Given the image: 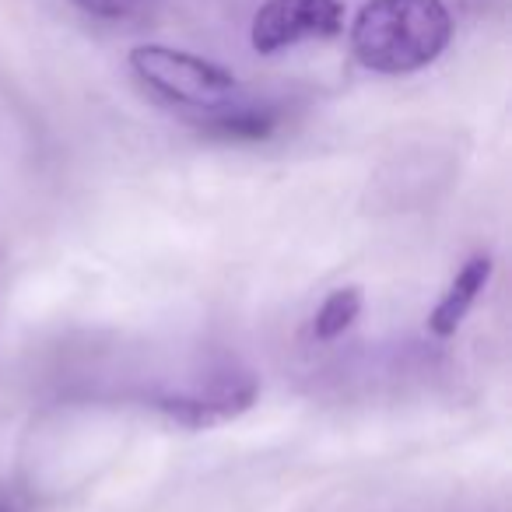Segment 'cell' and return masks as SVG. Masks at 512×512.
Listing matches in <instances>:
<instances>
[{"label": "cell", "mask_w": 512, "mask_h": 512, "mask_svg": "<svg viewBox=\"0 0 512 512\" xmlns=\"http://www.w3.org/2000/svg\"><path fill=\"white\" fill-rule=\"evenodd\" d=\"M362 302H365L362 288H355V285L330 292L327 299H323V306L316 309L313 327H309L316 341H337V337H341L344 330L358 320V313H362Z\"/></svg>", "instance_id": "cell-7"}, {"label": "cell", "mask_w": 512, "mask_h": 512, "mask_svg": "<svg viewBox=\"0 0 512 512\" xmlns=\"http://www.w3.org/2000/svg\"><path fill=\"white\" fill-rule=\"evenodd\" d=\"M281 127V113L274 106H260V102H242L235 95L232 102L200 113V130L214 141L225 144H256L267 141L274 130Z\"/></svg>", "instance_id": "cell-6"}, {"label": "cell", "mask_w": 512, "mask_h": 512, "mask_svg": "<svg viewBox=\"0 0 512 512\" xmlns=\"http://www.w3.org/2000/svg\"><path fill=\"white\" fill-rule=\"evenodd\" d=\"M344 32L341 0H267L256 11L249 43L256 53L274 57L309 39H334Z\"/></svg>", "instance_id": "cell-3"}, {"label": "cell", "mask_w": 512, "mask_h": 512, "mask_svg": "<svg viewBox=\"0 0 512 512\" xmlns=\"http://www.w3.org/2000/svg\"><path fill=\"white\" fill-rule=\"evenodd\" d=\"M491 274H495V260L488 253H474L463 260V267L456 271V278L449 281V288L442 292L439 306L428 316V330L435 337H453L460 330V323L467 320V313L474 309V302L481 299V292L488 288Z\"/></svg>", "instance_id": "cell-5"}, {"label": "cell", "mask_w": 512, "mask_h": 512, "mask_svg": "<svg viewBox=\"0 0 512 512\" xmlns=\"http://www.w3.org/2000/svg\"><path fill=\"white\" fill-rule=\"evenodd\" d=\"M74 4L99 22H127L144 8V0H74Z\"/></svg>", "instance_id": "cell-8"}, {"label": "cell", "mask_w": 512, "mask_h": 512, "mask_svg": "<svg viewBox=\"0 0 512 512\" xmlns=\"http://www.w3.org/2000/svg\"><path fill=\"white\" fill-rule=\"evenodd\" d=\"M0 512H22V509H18V502L11 495H0Z\"/></svg>", "instance_id": "cell-9"}, {"label": "cell", "mask_w": 512, "mask_h": 512, "mask_svg": "<svg viewBox=\"0 0 512 512\" xmlns=\"http://www.w3.org/2000/svg\"><path fill=\"white\" fill-rule=\"evenodd\" d=\"M256 400V379L249 372L221 369L211 372L204 383L190 386V390H176L169 397L158 400L165 414H172L176 421L190 428H207L214 421H225L242 414L246 407H253Z\"/></svg>", "instance_id": "cell-4"}, {"label": "cell", "mask_w": 512, "mask_h": 512, "mask_svg": "<svg viewBox=\"0 0 512 512\" xmlns=\"http://www.w3.org/2000/svg\"><path fill=\"white\" fill-rule=\"evenodd\" d=\"M130 71L155 99L190 113H211L239 95V81L228 67L172 46L148 43L130 50Z\"/></svg>", "instance_id": "cell-2"}, {"label": "cell", "mask_w": 512, "mask_h": 512, "mask_svg": "<svg viewBox=\"0 0 512 512\" xmlns=\"http://www.w3.org/2000/svg\"><path fill=\"white\" fill-rule=\"evenodd\" d=\"M453 39L442 0H369L351 25V53L376 74H414L435 64Z\"/></svg>", "instance_id": "cell-1"}]
</instances>
